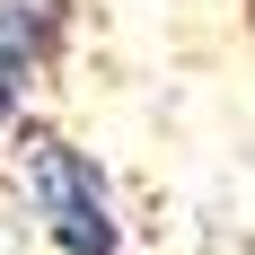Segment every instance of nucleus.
<instances>
[{
  "label": "nucleus",
  "mask_w": 255,
  "mask_h": 255,
  "mask_svg": "<svg viewBox=\"0 0 255 255\" xmlns=\"http://www.w3.org/2000/svg\"><path fill=\"white\" fill-rule=\"evenodd\" d=\"M79 9L71 0H0V124L26 106V88L62 62Z\"/></svg>",
  "instance_id": "nucleus-2"
},
{
  "label": "nucleus",
  "mask_w": 255,
  "mask_h": 255,
  "mask_svg": "<svg viewBox=\"0 0 255 255\" xmlns=\"http://www.w3.org/2000/svg\"><path fill=\"white\" fill-rule=\"evenodd\" d=\"M18 185L44 238L62 255H124V220H115V194H106V167L62 132H18Z\"/></svg>",
  "instance_id": "nucleus-1"
}]
</instances>
